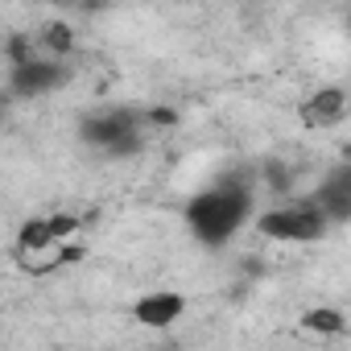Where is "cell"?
<instances>
[{"label": "cell", "instance_id": "1", "mask_svg": "<svg viewBox=\"0 0 351 351\" xmlns=\"http://www.w3.org/2000/svg\"><path fill=\"white\" fill-rule=\"evenodd\" d=\"M248 207H252L248 186H232V182H228V186L203 191V195L191 203L186 219H191V228H195L199 240L223 244V240H232V236L240 232V223L248 219Z\"/></svg>", "mask_w": 351, "mask_h": 351}, {"label": "cell", "instance_id": "2", "mask_svg": "<svg viewBox=\"0 0 351 351\" xmlns=\"http://www.w3.org/2000/svg\"><path fill=\"white\" fill-rule=\"evenodd\" d=\"M330 228V215L322 211L318 199L310 203H293V207H281V211H269L261 215V232L269 240H285V244H310V240H322Z\"/></svg>", "mask_w": 351, "mask_h": 351}, {"label": "cell", "instance_id": "3", "mask_svg": "<svg viewBox=\"0 0 351 351\" xmlns=\"http://www.w3.org/2000/svg\"><path fill=\"white\" fill-rule=\"evenodd\" d=\"M136 128H141V116H132V112H124V108H120V112L87 116V120H83V141H87V145H95V149H104V153L128 157V153L141 145Z\"/></svg>", "mask_w": 351, "mask_h": 351}, {"label": "cell", "instance_id": "4", "mask_svg": "<svg viewBox=\"0 0 351 351\" xmlns=\"http://www.w3.org/2000/svg\"><path fill=\"white\" fill-rule=\"evenodd\" d=\"M62 83H66V66L58 58H34L25 66H13V75H9L13 95H46Z\"/></svg>", "mask_w": 351, "mask_h": 351}, {"label": "cell", "instance_id": "5", "mask_svg": "<svg viewBox=\"0 0 351 351\" xmlns=\"http://www.w3.org/2000/svg\"><path fill=\"white\" fill-rule=\"evenodd\" d=\"M343 112H347V91H343V87H318V91L298 108V116H302L306 128H330V124L343 120Z\"/></svg>", "mask_w": 351, "mask_h": 351}, {"label": "cell", "instance_id": "6", "mask_svg": "<svg viewBox=\"0 0 351 351\" xmlns=\"http://www.w3.org/2000/svg\"><path fill=\"white\" fill-rule=\"evenodd\" d=\"M182 310H186V302L178 298V293H149V298H141L136 306H132V318L136 322H145V326H169V322H178L182 318Z\"/></svg>", "mask_w": 351, "mask_h": 351}, {"label": "cell", "instance_id": "7", "mask_svg": "<svg viewBox=\"0 0 351 351\" xmlns=\"http://www.w3.org/2000/svg\"><path fill=\"white\" fill-rule=\"evenodd\" d=\"M318 203H322V211L330 215V219H351V161H343L330 178H326V186L314 195Z\"/></svg>", "mask_w": 351, "mask_h": 351}, {"label": "cell", "instance_id": "8", "mask_svg": "<svg viewBox=\"0 0 351 351\" xmlns=\"http://www.w3.org/2000/svg\"><path fill=\"white\" fill-rule=\"evenodd\" d=\"M58 240H54V228L50 219H25L21 232H17V252H54Z\"/></svg>", "mask_w": 351, "mask_h": 351}, {"label": "cell", "instance_id": "9", "mask_svg": "<svg viewBox=\"0 0 351 351\" xmlns=\"http://www.w3.org/2000/svg\"><path fill=\"white\" fill-rule=\"evenodd\" d=\"M302 326L314 330V335H343V330H347V318H343L335 306H314V310L302 314Z\"/></svg>", "mask_w": 351, "mask_h": 351}, {"label": "cell", "instance_id": "10", "mask_svg": "<svg viewBox=\"0 0 351 351\" xmlns=\"http://www.w3.org/2000/svg\"><path fill=\"white\" fill-rule=\"evenodd\" d=\"M42 46H46L50 54H71V46H75L71 25H66V21H50V25H46V34H42Z\"/></svg>", "mask_w": 351, "mask_h": 351}, {"label": "cell", "instance_id": "11", "mask_svg": "<svg viewBox=\"0 0 351 351\" xmlns=\"http://www.w3.org/2000/svg\"><path fill=\"white\" fill-rule=\"evenodd\" d=\"M38 54H34V42L25 38V34H13L9 38V66H25V62H34Z\"/></svg>", "mask_w": 351, "mask_h": 351}, {"label": "cell", "instance_id": "12", "mask_svg": "<svg viewBox=\"0 0 351 351\" xmlns=\"http://www.w3.org/2000/svg\"><path fill=\"white\" fill-rule=\"evenodd\" d=\"M79 223H83V219H79V215H71V211L50 215V228H54V240H58V244H66V240L79 232Z\"/></svg>", "mask_w": 351, "mask_h": 351}, {"label": "cell", "instance_id": "13", "mask_svg": "<svg viewBox=\"0 0 351 351\" xmlns=\"http://www.w3.org/2000/svg\"><path fill=\"white\" fill-rule=\"evenodd\" d=\"M343 161H351V145H343Z\"/></svg>", "mask_w": 351, "mask_h": 351}]
</instances>
